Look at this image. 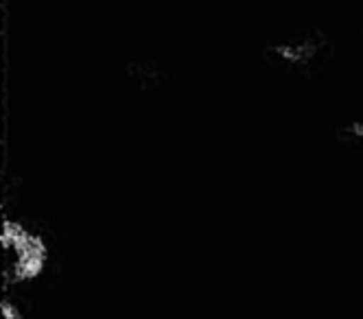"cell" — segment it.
I'll list each match as a JSON object with an SVG mask.
<instances>
[{
  "label": "cell",
  "instance_id": "2",
  "mask_svg": "<svg viewBox=\"0 0 363 319\" xmlns=\"http://www.w3.org/2000/svg\"><path fill=\"white\" fill-rule=\"evenodd\" d=\"M320 50V42L315 40H304V42H296V44H276L269 48L272 55H276V60H280L282 64L289 66H304L318 55Z\"/></svg>",
  "mask_w": 363,
  "mask_h": 319
},
{
  "label": "cell",
  "instance_id": "3",
  "mask_svg": "<svg viewBox=\"0 0 363 319\" xmlns=\"http://www.w3.org/2000/svg\"><path fill=\"white\" fill-rule=\"evenodd\" d=\"M0 313H3V319H22L20 306L13 300H9V298H5L3 304H0Z\"/></svg>",
  "mask_w": 363,
  "mask_h": 319
},
{
  "label": "cell",
  "instance_id": "1",
  "mask_svg": "<svg viewBox=\"0 0 363 319\" xmlns=\"http://www.w3.org/2000/svg\"><path fill=\"white\" fill-rule=\"evenodd\" d=\"M7 254H13V264L9 269L13 282H33L46 269L48 247L42 234L27 232L22 236V241Z\"/></svg>",
  "mask_w": 363,
  "mask_h": 319
},
{
  "label": "cell",
  "instance_id": "4",
  "mask_svg": "<svg viewBox=\"0 0 363 319\" xmlns=\"http://www.w3.org/2000/svg\"><path fill=\"white\" fill-rule=\"evenodd\" d=\"M342 134L348 138V140H363V121H354V123H348Z\"/></svg>",
  "mask_w": 363,
  "mask_h": 319
}]
</instances>
